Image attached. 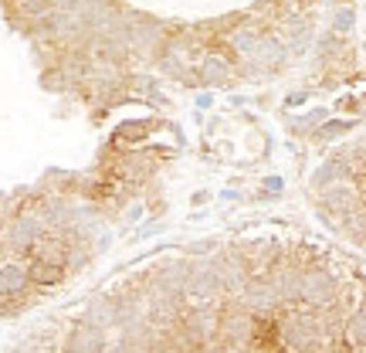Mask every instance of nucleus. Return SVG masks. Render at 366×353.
Here are the masks:
<instances>
[{"label":"nucleus","mask_w":366,"mask_h":353,"mask_svg":"<svg viewBox=\"0 0 366 353\" xmlns=\"http://www.w3.org/2000/svg\"><path fill=\"white\" fill-rule=\"evenodd\" d=\"M336 293H339V285H336V278H332L326 269H306V272H302L299 295H302V299H308L312 306H319V309L332 306Z\"/></svg>","instance_id":"nucleus-1"},{"label":"nucleus","mask_w":366,"mask_h":353,"mask_svg":"<svg viewBox=\"0 0 366 353\" xmlns=\"http://www.w3.org/2000/svg\"><path fill=\"white\" fill-rule=\"evenodd\" d=\"M346 340H349V343H356V347H366V313L349 316V323H346Z\"/></svg>","instance_id":"nucleus-2"}]
</instances>
